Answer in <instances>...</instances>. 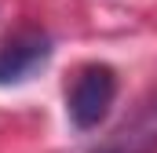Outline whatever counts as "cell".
<instances>
[{"label":"cell","instance_id":"obj_3","mask_svg":"<svg viewBox=\"0 0 157 153\" xmlns=\"http://www.w3.org/2000/svg\"><path fill=\"white\" fill-rule=\"evenodd\" d=\"M91 153H157V91L146 95L135 106V113Z\"/></svg>","mask_w":157,"mask_h":153},{"label":"cell","instance_id":"obj_1","mask_svg":"<svg viewBox=\"0 0 157 153\" xmlns=\"http://www.w3.org/2000/svg\"><path fill=\"white\" fill-rule=\"evenodd\" d=\"M113 99H117V73H113V66H106V62L80 66L77 76H73V84H70V91H66L70 124L77 131L99 128L106 120V113H110Z\"/></svg>","mask_w":157,"mask_h":153},{"label":"cell","instance_id":"obj_2","mask_svg":"<svg viewBox=\"0 0 157 153\" xmlns=\"http://www.w3.org/2000/svg\"><path fill=\"white\" fill-rule=\"evenodd\" d=\"M51 58V40L40 29H22L0 44V84H22Z\"/></svg>","mask_w":157,"mask_h":153}]
</instances>
